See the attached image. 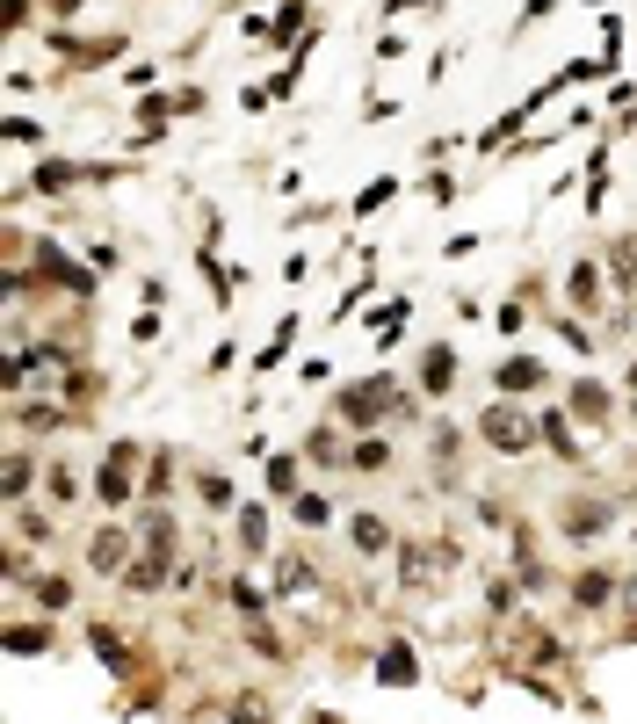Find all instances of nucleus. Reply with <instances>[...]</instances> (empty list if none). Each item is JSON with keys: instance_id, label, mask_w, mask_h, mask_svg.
<instances>
[{"instance_id": "423d86ee", "label": "nucleus", "mask_w": 637, "mask_h": 724, "mask_svg": "<svg viewBox=\"0 0 637 724\" xmlns=\"http://www.w3.org/2000/svg\"><path fill=\"white\" fill-rule=\"evenodd\" d=\"M536 384H543V362H529V355L500 362V391H536Z\"/></svg>"}, {"instance_id": "7ed1b4c3", "label": "nucleus", "mask_w": 637, "mask_h": 724, "mask_svg": "<svg viewBox=\"0 0 637 724\" xmlns=\"http://www.w3.org/2000/svg\"><path fill=\"white\" fill-rule=\"evenodd\" d=\"M377 681H384V688H413V681H420V659H413L406 645H384V652H377Z\"/></svg>"}, {"instance_id": "20e7f679", "label": "nucleus", "mask_w": 637, "mask_h": 724, "mask_svg": "<svg viewBox=\"0 0 637 724\" xmlns=\"http://www.w3.org/2000/svg\"><path fill=\"white\" fill-rule=\"evenodd\" d=\"M131 457H138L131 442H116V449H109V464H102V478H95L102 500H124V493H131Z\"/></svg>"}, {"instance_id": "39448f33", "label": "nucleus", "mask_w": 637, "mask_h": 724, "mask_svg": "<svg viewBox=\"0 0 637 724\" xmlns=\"http://www.w3.org/2000/svg\"><path fill=\"white\" fill-rule=\"evenodd\" d=\"M601 529H609V507H601V500L565 507V536H601Z\"/></svg>"}, {"instance_id": "6ab92c4d", "label": "nucleus", "mask_w": 637, "mask_h": 724, "mask_svg": "<svg viewBox=\"0 0 637 724\" xmlns=\"http://www.w3.org/2000/svg\"><path fill=\"white\" fill-rule=\"evenodd\" d=\"M22 486H29V457H8V500H15Z\"/></svg>"}, {"instance_id": "6e6552de", "label": "nucleus", "mask_w": 637, "mask_h": 724, "mask_svg": "<svg viewBox=\"0 0 637 724\" xmlns=\"http://www.w3.org/2000/svg\"><path fill=\"white\" fill-rule=\"evenodd\" d=\"M572 406H580L587 420H601V413H609V391H601V384H580V391H572Z\"/></svg>"}, {"instance_id": "f8f14e48", "label": "nucleus", "mask_w": 637, "mask_h": 724, "mask_svg": "<svg viewBox=\"0 0 637 724\" xmlns=\"http://www.w3.org/2000/svg\"><path fill=\"white\" fill-rule=\"evenodd\" d=\"M406 565H413V580H435V565H449V551H406Z\"/></svg>"}, {"instance_id": "0eeeda50", "label": "nucleus", "mask_w": 637, "mask_h": 724, "mask_svg": "<svg viewBox=\"0 0 637 724\" xmlns=\"http://www.w3.org/2000/svg\"><path fill=\"white\" fill-rule=\"evenodd\" d=\"M355 543H362V551H384V543H391V529H384L377 515H355Z\"/></svg>"}, {"instance_id": "9b49d317", "label": "nucleus", "mask_w": 637, "mask_h": 724, "mask_svg": "<svg viewBox=\"0 0 637 724\" xmlns=\"http://www.w3.org/2000/svg\"><path fill=\"white\" fill-rule=\"evenodd\" d=\"M543 442H551L558 457H572V428H565V413H551V420H543Z\"/></svg>"}, {"instance_id": "1a4fd4ad", "label": "nucleus", "mask_w": 637, "mask_h": 724, "mask_svg": "<svg viewBox=\"0 0 637 724\" xmlns=\"http://www.w3.org/2000/svg\"><path fill=\"white\" fill-rule=\"evenodd\" d=\"M44 268H51V276H58V283H66V290H87V276H80V268H73L66 254H51V247H44Z\"/></svg>"}, {"instance_id": "a211bd4d", "label": "nucleus", "mask_w": 637, "mask_h": 724, "mask_svg": "<svg viewBox=\"0 0 637 724\" xmlns=\"http://www.w3.org/2000/svg\"><path fill=\"white\" fill-rule=\"evenodd\" d=\"M297 522L319 529V522H326V500H312V493H305V500H297Z\"/></svg>"}, {"instance_id": "dca6fc26", "label": "nucleus", "mask_w": 637, "mask_h": 724, "mask_svg": "<svg viewBox=\"0 0 637 724\" xmlns=\"http://www.w3.org/2000/svg\"><path fill=\"white\" fill-rule=\"evenodd\" d=\"M167 580V565L160 558H145V565H131V587H160Z\"/></svg>"}, {"instance_id": "f03ea898", "label": "nucleus", "mask_w": 637, "mask_h": 724, "mask_svg": "<svg viewBox=\"0 0 637 724\" xmlns=\"http://www.w3.org/2000/svg\"><path fill=\"white\" fill-rule=\"evenodd\" d=\"M384 406H391V384H362V391H348V399H341V420L370 428V420H384Z\"/></svg>"}, {"instance_id": "f257e3e1", "label": "nucleus", "mask_w": 637, "mask_h": 724, "mask_svg": "<svg viewBox=\"0 0 637 724\" xmlns=\"http://www.w3.org/2000/svg\"><path fill=\"white\" fill-rule=\"evenodd\" d=\"M485 442H493L500 457H522V449H529V420L514 406H493V413H485Z\"/></svg>"}, {"instance_id": "9d476101", "label": "nucleus", "mask_w": 637, "mask_h": 724, "mask_svg": "<svg viewBox=\"0 0 637 724\" xmlns=\"http://www.w3.org/2000/svg\"><path fill=\"white\" fill-rule=\"evenodd\" d=\"M449 370H457V362H449V348H435V355H428V370H420V377H428V391H449Z\"/></svg>"}, {"instance_id": "4468645a", "label": "nucleus", "mask_w": 637, "mask_h": 724, "mask_svg": "<svg viewBox=\"0 0 637 724\" xmlns=\"http://www.w3.org/2000/svg\"><path fill=\"white\" fill-rule=\"evenodd\" d=\"M268 486L290 493V486H297V464H290V457H268Z\"/></svg>"}, {"instance_id": "aec40b11", "label": "nucleus", "mask_w": 637, "mask_h": 724, "mask_svg": "<svg viewBox=\"0 0 637 724\" xmlns=\"http://www.w3.org/2000/svg\"><path fill=\"white\" fill-rule=\"evenodd\" d=\"M51 8H58V15H73V8H80V0H51Z\"/></svg>"}, {"instance_id": "2eb2a0df", "label": "nucleus", "mask_w": 637, "mask_h": 724, "mask_svg": "<svg viewBox=\"0 0 637 724\" xmlns=\"http://www.w3.org/2000/svg\"><path fill=\"white\" fill-rule=\"evenodd\" d=\"M572 594H580V601H587V609H601V601H609V580H601V572H587V580H580V587H572Z\"/></svg>"}, {"instance_id": "f3484780", "label": "nucleus", "mask_w": 637, "mask_h": 724, "mask_svg": "<svg viewBox=\"0 0 637 724\" xmlns=\"http://www.w3.org/2000/svg\"><path fill=\"white\" fill-rule=\"evenodd\" d=\"M116 558H124V536L102 529V536H95V565H116Z\"/></svg>"}, {"instance_id": "ddd939ff", "label": "nucleus", "mask_w": 637, "mask_h": 724, "mask_svg": "<svg viewBox=\"0 0 637 724\" xmlns=\"http://www.w3.org/2000/svg\"><path fill=\"white\" fill-rule=\"evenodd\" d=\"M384 457H391V449H384V442H362V449H355V457H348V464H355V471H384Z\"/></svg>"}]
</instances>
